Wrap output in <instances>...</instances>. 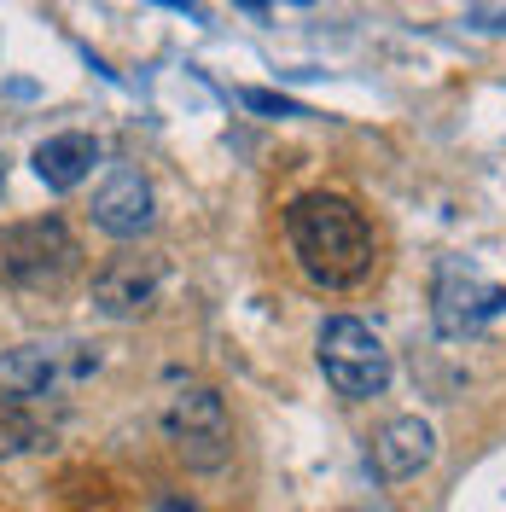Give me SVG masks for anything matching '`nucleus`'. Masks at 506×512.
<instances>
[{
	"instance_id": "6",
	"label": "nucleus",
	"mask_w": 506,
	"mask_h": 512,
	"mask_svg": "<svg viewBox=\"0 0 506 512\" xmlns=\"http://www.w3.org/2000/svg\"><path fill=\"white\" fill-rule=\"evenodd\" d=\"M76 239L59 216H41V222H18L0 233V280L24 291H53L76 274Z\"/></svg>"
},
{
	"instance_id": "13",
	"label": "nucleus",
	"mask_w": 506,
	"mask_h": 512,
	"mask_svg": "<svg viewBox=\"0 0 506 512\" xmlns=\"http://www.w3.org/2000/svg\"><path fill=\"white\" fill-rule=\"evenodd\" d=\"M152 512H198V507H187L181 495H163V501H158V507H152Z\"/></svg>"
},
{
	"instance_id": "14",
	"label": "nucleus",
	"mask_w": 506,
	"mask_h": 512,
	"mask_svg": "<svg viewBox=\"0 0 506 512\" xmlns=\"http://www.w3.org/2000/svg\"><path fill=\"white\" fill-rule=\"evenodd\" d=\"M239 6H251V12H262V6H268V0H239Z\"/></svg>"
},
{
	"instance_id": "15",
	"label": "nucleus",
	"mask_w": 506,
	"mask_h": 512,
	"mask_svg": "<svg viewBox=\"0 0 506 512\" xmlns=\"http://www.w3.org/2000/svg\"><path fill=\"white\" fill-rule=\"evenodd\" d=\"M0 181H6V163H0Z\"/></svg>"
},
{
	"instance_id": "12",
	"label": "nucleus",
	"mask_w": 506,
	"mask_h": 512,
	"mask_svg": "<svg viewBox=\"0 0 506 512\" xmlns=\"http://www.w3.org/2000/svg\"><path fill=\"white\" fill-rule=\"evenodd\" d=\"M239 99H245L251 111H268V117H309L303 105H291V99H280V94H262V88H245Z\"/></svg>"
},
{
	"instance_id": "1",
	"label": "nucleus",
	"mask_w": 506,
	"mask_h": 512,
	"mask_svg": "<svg viewBox=\"0 0 506 512\" xmlns=\"http://www.w3.org/2000/svg\"><path fill=\"white\" fill-rule=\"evenodd\" d=\"M285 239H291V256L297 268L326 291L361 286L379 262V239H373V222L338 198V192H303L291 198L285 210Z\"/></svg>"
},
{
	"instance_id": "7",
	"label": "nucleus",
	"mask_w": 506,
	"mask_h": 512,
	"mask_svg": "<svg viewBox=\"0 0 506 512\" xmlns=\"http://www.w3.org/2000/svg\"><path fill=\"white\" fill-rule=\"evenodd\" d=\"M163 297V262L146 251H123L111 256L94 274V315L105 320H140L152 315Z\"/></svg>"
},
{
	"instance_id": "8",
	"label": "nucleus",
	"mask_w": 506,
	"mask_h": 512,
	"mask_svg": "<svg viewBox=\"0 0 506 512\" xmlns=\"http://www.w3.org/2000/svg\"><path fill=\"white\" fill-rule=\"evenodd\" d=\"M152 216H158L152 181H146L134 163H111V175H105L99 192H94V227L111 233V239H140V233L152 227Z\"/></svg>"
},
{
	"instance_id": "3",
	"label": "nucleus",
	"mask_w": 506,
	"mask_h": 512,
	"mask_svg": "<svg viewBox=\"0 0 506 512\" xmlns=\"http://www.w3.org/2000/svg\"><path fill=\"white\" fill-rule=\"evenodd\" d=\"M99 344L88 338H35L18 350H0V396L12 402H47L99 373Z\"/></svg>"
},
{
	"instance_id": "10",
	"label": "nucleus",
	"mask_w": 506,
	"mask_h": 512,
	"mask_svg": "<svg viewBox=\"0 0 506 512\" xmlns=\"http://www.w3.org/2000/svg\"><path fill=\"white\" fill-rule=\"evenodd\" d=\"M94 163H99V140L94 134H53V140L35 146V175H41L53 192L82 187V181L94 175Z\"/></svg>"
},
{
	"instance_id": "4",
	"label": "nucleus",
	"mask_w": 506,
	"mask_h": 512,
	"mask_svg": "<svg viewBox=\"0 0 506 512\" xmlns=\"http://www.w3.org/2000/svg\"><path fill=\"white\" fill-rule=\"evenodd\" d=\"M431 320H437V332L448 344L483 338L506 320V286H495L466 256H443L437 280H431Z\"/></svg>"
},
{
	"instance_id": "11",
	"label": "nucleus",
	"mask_w": 506,
	"mask_h": 512,
	"mask_svg": "<svg viewBox=\"0 0 506 512\" xmlns=\"http://www.w3.org/2000/svg\"><path fill=\"white\" fill-rule=\"evenodd\" d=\"M53 443V425L35 414L30 402H12L0 396V460H18V454H35V448Z\"/></svg>"
},
{
	"instance_id": "2",
	"label": "nucleus",
	"mask_w": 506,
	"mask_h": 512,
	"mask_svg": "<svg viewBox=\"0 0 506 512\" xmlns=\"http://www.w3.org/2000/svg\"><path fill=\"white\" fill-rule=\"evenodd\" d=\"M158 425L192 472H222L233 460V419H227V402L210 384L198 379L169 384V396L158 402Z\"/></svg>"
},
{
	"instance_id": "9",
	"label": "nucleus",
	"mask_w": 506,
	"mask_h": 512,
	"mask_svg": "<svg viewBox=\"0 0 506 512\" xmlns=\"http://www.w3.org/2000/svg\"><path fill=\"white\" fill-rule=\"evenodd\" d=\"M437 460V431L425 425V419H390L379 437H373V472L390 483H402V478H419L425 466Z\"/></svg>"
},
{
	"instance_id": "5",
	"label": "nucleus",
	"mask_w": 506,
	"mask_h": 512,
	"mask_svg": "<svg viewBox=\"0 0 506 512\" xmlns=\"http://www.w3.org/2000/svg\"><path fill=\"white\" fill-rule=\"evenodd\" d=\"M315 355H320L326 384L344 402H373V396H384V384H390V350H384V338L355 315L326 320L320 338H315Z\"/></svg>"
}]
</instances>
